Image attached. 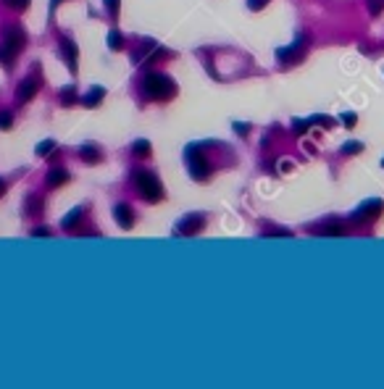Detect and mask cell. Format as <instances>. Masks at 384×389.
I'll return each instance as SVG.
<instances>
[{
	"instance_id": "cell-1",
	"label": "cell",
	"mask_w": 384,
	"mask_h": 389,
	"mask_svg": "<svg viewBox=\"0 0 384 389\" xmlns=\"http://www.w3.org/2000/svg\"><path fill=\"white\" fill-rule=\"evenodd\" d=\"M142 89L153 100H168V98H174V92H176L174 82L163 74H147L145 82H142Z\"/></svg>"
},
{
	"instance_id": "cell-2",
	"label": "cell",
	"mask_w": 384,
	"mask_h": 389,
	"mask_svg": "<svg viewBox=\"0 0 384 389\" xmlns=\"http://www.w3.org/2000/svg\"><path fill=\"white\" fill-rule=\"evenodd\" d=\"M134 184L147 203H158L163 197V184L156 174H150V171H134Z\"/></svg>"
},
{
	"instance_id": "cell-3",
	"label": "cell",
	"mask_w": 384,
	"mask_h": 389,
	"mask_svg": "<svg viewBox=\"0 0 384 389\" xmlns=\"http://www.w3.org/2000/svg\"><path fill=\"white\" fill-rule=\"evenodd\" d=\"M3 37H6V48L16 55L21 48H24V42H26V35H24V29L21 26H16V24H8L6 29H3Z\"/></svg>"
},
{
	"instance_id": "cell-4",
	"label": "cell",
	"mask_w": 384,
	"mask_h": 389,
	"mask_svg": "<svg viewBox=\"0 0 384 389\" xmlns=\"http://www.w3.org/2000/svg\"><path fill=\"white\" fill-rule=\"evenodd\" d=\"M205 226V216L203 213H192V216H187V219H182L179 224H176V231L179 234H187V237H192V234H197Z\"/></svg>"
},
{
	"instance_id": "cell-5",
	"label": "cell",
	"mask_w": 384,
	"mask_h": 389,
	"mask_svg": "<svg viewBox=\"0 0 384 389\" xmlns=\"http://www.w3.org/2000/svg\"><path fill=\"white\" fill-rule=\"evenodd\" d=\"M381 208H384V203L379 197H371V200H366V203L356 211V221H374L376 216L381 213Z\"/></svg>"
},
{
	"instance_id": "cell-6",
	"label": "cell",
	"mask_w": 384,
	"mask_h": 389,
	"mask_svg": "<svg viewBox=\"0 0 384 389\" xmlns=\"http://www.w3.org/2000/svg\"><path fill=\"white\" fill-rule=\"evenodd\" d=\"M184 158H187L190 171H192L195 179H205V176H208V166L200 161V155H197V147H190L187 153H184Z\"/></svg>"
},
{
	"instance_id": "cell-7",
	"label": "cell",
	"mask_w": 384,
	"mask_h": 389,
	"mask_svg": "<svg viewBox=\"0 0 384 389\" xmlns=\"http://www.w3.org/2000/svg\"><path fill=\"white\" fill-rule=\"evenodd\" d=\"M37 87H40V82L35 79V76H29V79H24V82L19 84V89H16V100H19V103L32 100V98H35V92H37Z\"/></svg>"
},
{
	"instance_id": "cell-8",
	"label": "cell",
	"mask_w": 384,
	"mask_h": 389,
	"mask_svg": "<svg viewBox=\"0 0 384 389\" xmlns=\"http://www.w3.org/2000/svg\"><path fill=\"white\" fill-rule=\"evenodd\" d=\"M113 216H116V224L121 229H132L134 226V216H132V208L129 205H116L113 208Z\"/></svg>"
},
{
	"instance_id": "cell-9",
	"label": "cell",
	"mask_w": 384,
	"mask_h": 389,
	"mask_svg": "<svg viewBox=\"0 0 384 389\" xmlns=\"http://www.w3.org/2000/svg\"><path fill=\"white\" fill-rule=\"evenodd\" d=\"M61 53H64L66 64H69V71H76V45L71 40H64L61 42Z\"/></svg>"
},
{
	"instance_id": "cell-10",
	"label": "cell",
	"mask_w": 384,
	"mask_h": 389,
	"mask_svg": "<svg viewBox=\"0 0 384 389\" xmlns=\"http://www.w3.org/2000/svg\"><path fill=\"white\" fill-rule=\"evenodd\" d=\"M276 55H279V61H284V64L287 61H298L303 55V40H298L295 45H289V48H282Z\"/></svg>"
},
{
	"instance_id": "cell-11",
	"label": "cell",
	"mask_w": 384,
	"mask_h": 389,
	"mask_svg": "<svg viewBox=\"0 0 384 389\" xmlns=\"http://www.w3.org/2000/svg\"><path fill=\"white\" fill-rule=\"evenodd\" d=\"M66 182H69L66 168H50L48 171V187H61V184H66Z\"/></svg>"
},
{
	"instance_id": "cell-12",
	"label": "cell",
	"mask_w": 384,
	"mask_h": 389,
	"mask_svg": "<svg viewBox=\"0 0 384 389\" xmlns=\"http://www.w3.org/2000/svg\"><path fill=\"white\" fill-rule=\"evenodd\" d=\"M79 155H82V161H87V163H92V166L100 163V158H103V155L98 153V147H95V145H84V147L79 150Z\"/></svg>"
},
{
	"instance_id": "cell-13",
	"label": "cell",
	"mask_w": 384,
	"mask_h": 389,
	"mask_svg": "<svg viewBox=\"0 0 384 389\" xmlns=\"http://www.w3.org/2000/svg\"><path fill=\"white\" fill-rule=\"evenodd\" d=\"M103 95H105V89H103V87H92V89H90V95L82 98V103L92 108V105H98V103L103 100Z\"/></svg>"
},
{
	"instance_id": "cell-14",
	"label": "cell",
	"mask_w": 384,
	"mask_h": 389,
	"mask_svg": "<svg viewBox=\"0 0 384 389\" xmlns=\"http://www.w3.org/2000/svg\"><path fill=\"white\" fill-rule=\"evenodd\" d=\"M40 211H42V200H40V195H29V197H26V216L40 213Z\"/></svg>"
},
{
	"instance_id": "cell-15",
	"label": "cell",
	"mask_w": 384,
	"mask_h": 389,
	"mask_svg": "<svg viewBox=\"0 0 384 389\" xmlns=\"http://www.w3.org/2000/svg\"><path fill=\"white\" fill-rule=\"evenodd\" d=\"M79 219H82V208H74V211L66 216V219L61 221V226H64V229H71V226H74L76 221H79Z\"/></svg>"
},
{
	"instance_id": "cell-16",
	"label": "cell",
	"mask_w": 384,
	"mask_h": 389,
	"mask_svg": "<svg viewBox=\"0 0 384 389\" xmlns=\"http://www.w3.org/2000/svg\"><path fill=\"white\" fill-rule=\"evenodd\" d=\"M61 103H64V105L76 103V92H74V87H64V89H61Z\"/></svg>"
},
{
	"instance_id": "cell-17",
	"label": "cell",
	"mask_w": 384,
	"mask_h": 389,
	"mask_svg": "<svg viewBox=\"0 0 384 389\" xmlns=\"http://www.w3.org/2000/svg\"><path fill=\"white\" fill-rule=\"evenodd\" d=\"M132 150H134V155H140V158H142V155H150V142H147V139H137Z\"/></svg>"
},
{
	"instance_id": "cell-18",
	"label": "cell",
	"mask_w": 384,
	"mask_h": 389,
	"mask_svg": "<svg viewBox=\"0 0 384 389\" xmlns=\"http://www.w3.org/2000/svg\"><path fill=\"white\" fill-rule=\"evenodd\" d=\"M366 6H368V13H371V16H379L384 11V0H366Z\"/></svg>"
},
{
	"instance_id": "cell-19",
	"label": "cell",
	"mask_w": 384,
	"mask_h": 389,
	"mask_svg": "<svg viewBox=\"0 0 384 389\" xmlns=\"http://www.w3.org/2000/svg\"><path fill=\"white\" fill-rule=\"evenodd\" d=\"M108 45H111V50H121V45H124V40H121L119 32H111L108 35Z\"/></svg>"
},
{
	"instance_id": "cell-20",
	"label": "cell",
	"mask_w": 384,
	"mask_h": 389,
	"mask_svg": "<svg viewBox=\"0 0 384 389\" xmlns=\"http://www.w3.org/2000/svg\"><path fill=\"white\" fill-rule=\"evenodd\" d=\"M55 147V142L53 139H45V142H40L37 145V155H50V150Z\"/></svg>"
},
{
	"instance_id": "cell-21",
	"label": "cell",
	"mask_w": 384,
	"mask_h": 389,
	"mask_svg": "<svg viewBox=\"0 0 384 389\" xmlns=\"http://www.w3.org/2000/svg\"><path fill=\"white\" fill-rule=\"evenodd\" d=\"M361 150H363V145H361V142H345V145H342V153H345V155L361 153Z\"/></svg>"
},
{
	"instance_id": "cell-22",
	"label": "cell",
	"mask_w": 384,
	"mask_h": 389,
	"mask_svg": "<svg viewBox=\"0 0 384 389\" xmlns=\"http://www.w3.org/2000/svg\"><path fill=\"white\" fill-rule=\"evenodd\" d=\"M11 124H13V116L6 111V113H0V129H11Z\"/></svg>"
},
{
	"instance_id": "cell-23",
	"label": "cell",
	"mask_w": 384,
	"mask_h": 389,
	"mask_svg": "<svg viewBox=\"0 0 384 389\" xmlns=\"http://www.w3.org/2000/svg\"><path fill=\"white\" fill-rule=\"evenodd\" d=\"M8 3V8H16V11H24L26 6H29V0H6Z\"/></svg>"
},
{
	"instance_id": "cell-24",
	"label": "cell",
	"mask_w": 384,
	"mask_h": 389,
	"mask_svg": "<svg viewBox=\"0 0 384 389\" xmlns=\"http://www.w3.org/2000/svg\"><path fill=\"white\" fill-rule=\"evenodd\" d=\"M308 124H321V127H332L334 121H332V118H327V116H313Z\"/></svg>"
},
{
	"instance_id": "cell-25",
	"label": "cell",
	"mask_w": 384,
	"mask_h": 389,
	"mask_svg": "<svg viewBox=\"0 0 384 389\" xmlns=\"http://www.w3.org/2000/svg\"><path fill=\"white\" fill-rule=\"evenodd\" d=\"M11 58H13V53L6 48V45H0V61H3V64H11Z\"/></svg>"
},
{
	"instance_id": "cell-26",
	"label": "cell",
	"mask_w": 384,
	"mask_h": 389,
	"mask_svg": "<svg viewBox=\"0 0 384 389\" xmlns=\"http://www.w3.org/2000/svg\"><path fill=\"white\" fill-rule=\"evenodd\" d=\"M269 3V0H248V6L253 8V11H260V8H263Z\"/></svg>"
},
{
	"instance_id": "cell-27",
	"label": "cell",
	"mask_w": 384,
	"mask_h": 389,
	"mask_svg": "<svg viewBox=\"0 0 384 389\" xmlns=\"http://www.w3.org/2000/svg\"><path fill=\"white\" fill-rule=\"evenodd\" d=\"M105 3H108V11H111V13H116L119 6H121V0H105Z\"/></svg>"
},
{
	"instance_id": "cell-28",
	"label": "cell",
	"mask_w": 384,
	"mask_h": 389,
	"mask_svg": "<svg viewBox=\"0 0 384 389\" xmlns=\"http://www.w3.org/2000/svg\"><path fill=\"white\" fill-rule=\"evenodd\" d=\"M342 124H347V127H352V124H356V116H352V113H342Z\"/></svg>"
},
{
	"instance_id": "cell-29",
	"label": "cell",
	"mask_w": 384,
	"mask_h": 389,
	"mask_svg": "<svg viewBox=\"0 0 384 389\" xmlns=\"http://www.w3.org/2000/svg\"><path fill=\"white\" fill-rule=\"evenodd\" d=\"M295 129H298V134H303L305 129H308V121H295Z\"/></svg>"
},
{
	"instance_id": "cell-30",
	"label": "cell",
	"mask_w": 384,
	"mask_h": 389,
	"mask_svg": "<svg viewBox=\"0 0 384 389\" xmlns=\"http://www.w3.org/2000/svg\"><path fill=\"white\" fill-rule=\"evenodd\" d=\"M35 237H48V229H45V226L42 229H35Z\"/></svg>"
},
{
	"instance_id": "cell-31",
	"label": "cell",
	"mask_w": 384,
	"mask_h": 389,
	"mask_svg": "<svg viewBox=\"0 0 384 389\" xmlns=\"http://www.w3.org/2000/svg\"><path fill=\"white\" fill-rule=\"evenodd\" d=\"M3 192H6V182L0 179V197H3Z\"/></svg>"
},
{
	"instance_id": "cell-32",
	"label": "cell",
	"mask_w": 384,
	"mask_h": 389,
	"mask_svg": "<svg viewBox=\"0 0 384 389\" xmlns=\"http://www.w3.org/2000/svg\"><path fill=\"white\" fill-rule=\"evenodd\" d=\"M55 3H61V0H53V8H55Z\"/></svg>"
}]
</instances>
